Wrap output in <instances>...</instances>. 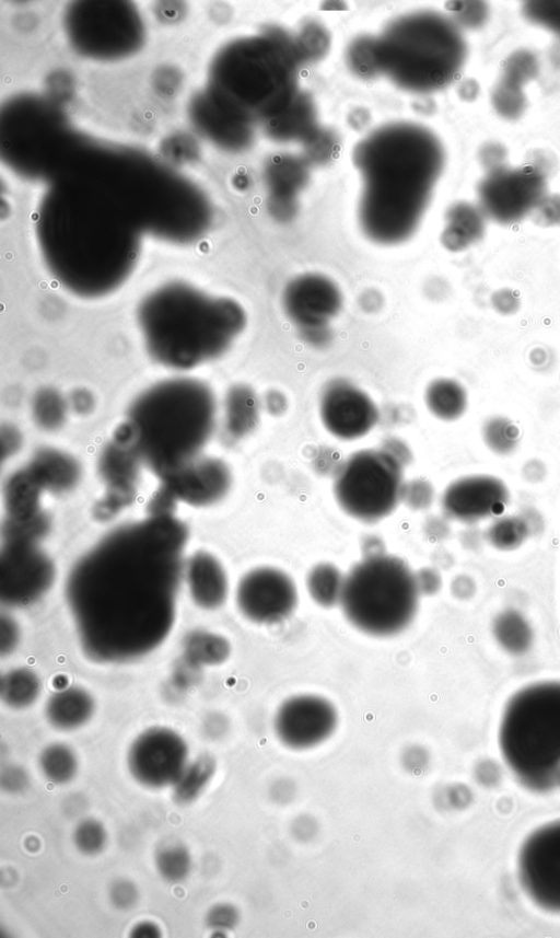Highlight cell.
<instances>
[{
	"instance_id": "21",
	"label": "cell",
	"mask_w": 560,
	"mask_h": 938,
	"mask_svg": "<svg viewBox=\"0 0 560 938\" xmlns=\"http://www.w3.org/2000/svg\"><path fill=\"white\" fill-rule=\"evenodd\" d=\"M25 467L44 491L55 495L70 491L81 477L78 461L54 448L37 450Z\"/></svg>"
},
{
	"instance_id": "36",
	"label": "cell",
	"mask_w": 560,
	"mask_h": 938,
	"mask_svg": "<svg viewBox=\"0 0 560 938\" xmlns=\"http://www.w3.org/2000/svg\"><path fill=\"white\" fill-rule=\"evenodd\" d=\"M537 73V58L533 53L522 49L514 51L506 58L501 81L523 88Z\"/></svg>"
},
{
	"instance_id": "34",
	"label": "cell",
	"mask_w": 560,
	"mask_h": 938,
	"mask_svg": "<svg viewBox=\"0 0 560 938\" xmlns=\"http://www.w3.org/2000/svg\"><path fill=\"white\" fill-rule=\"evenodd\" d=\"M72 841L83 855L94 856L103 852L107 843V831L102 822L93 818L81 820L74 827Z\"/></svg>"
},
{
	"instance_id": "51",
	"label": "cell",
	"mask_w": 560,
	"mask_h": 938,
	"mask_svg": "<svg viewBox=\"0 0 560 938\" xmlns=\"http://www.w3.org/2000/svg\"><path fill=\"white\" fill-rule=\"evenodd\" d=\"M20 630L18 623L10 616H1V653H10L19 644Z\"/></svg>"
},
{
	"instance_id": "39",
	"label": "cell",
	"mask_w": 560,
	"mask_h": 938,
	"mask_svg": "<svg viewBox=\"0 0 560 938\" xmlns=\"http://www.w3.org/2000/svg\"><path fill=\"white\" fill-rule=\"evenodd\" d=\"M238 908L231 903H217L206 913L205 922L208 928L214 933L224 934L234 929L240 923Z\"/></svg>"
},
{
	"instance_id": "45",
	"label": "cell",
	"mask_w": 560,
	"mask_h": 938,
	"mask_svg": "<svg viewBox=\"0 0 560 938\" xmlns=\"http://www.w3.org/2000/svg\"><path fill=\"white\" fill-rule=\"evenodd\" d=\"M268 797L277 806L291 804L298 796V785L288 776H280L271 780L268 786Z\"/></svg>"
},
{
	"instance_id": "40",
	"label": "cell",
	"mask_w": 560,
	"mask_h": 938,
	"mask_svg": "<svg viewBox=\"0 0 560 938\" xmlns=\"http://www.w3.org/2000/svg\"><path fill=\"white\" fill-rule=\"evenodd\" d=\"M490 535L493 544L508 549L517 546L522 542L525 535V528L517 519L505 518L493 525Z\"/></svg>"
},
{
	"instance_id": "11",
	"label": "cell",
	"mask_w": 560,
	"mask_h": 938,
	"mask_svg": "<svg viewBox=\"0 0 560 938\" xmlns=\"http://www.w3.org/2000/svg\"><path fill=\"white\" fill-rule=\"evenodd\" d=\"M188 754L185 739L175 730L151 727L130 744L127 766L138 784L161 789L175 784L189 762Z\"/></svg>"
},
{
	"instance_id": "3",
	"label": "cell",
	"mask_w": 560,
	"mask_h": 938,
	"mask_svg": "<svg viewBox=\"0 0 560 938\" xmlns=\"http://www.w3.org/2000/svg\"><path fill=\"white\" fill-rule=\"evenodd\" d=\"M137 323L153 360L189 370L222 356L245 328L246 313L231 298L170 281L140 301Z\"/></svg>"
},
{
	"instance_id": "44",
	"label": "cell",
	"mask_w": 560,
	"mask_h": 938,
	"mask_svg": "<svg viewBox=\"0 0 560 938\" xmlns=\"http://www.w3.org/2000/svg\"><path fill=\"white\" fill-rule=\"evenodd\" d=\"M400 765L406 773L420 776L429 765V753L420 744H410L400 754Z\"/></svg>"
},
{
	"instance_id": "48",
	"label": "cell",
	"mask_w": 560,
	"mask_h": 938,
	"mask_svg": "<svg viewBox=\"0 0 560 938\" xmlns=\"http://www.w3.org/2000/svg\"><path fill=\"white\" fill-rule=\"evenodd\" d=\"M457 16L462 24L475 27L481 25L488 15V7L480 1L460 2Z\"/></svg>"
},
{
	"instance_id": "19",
	"label": "cell",
	"mask_w": 560,
	"mask_h": 938,
	"mask_svg": "<svg viewBox=\"0 0 560 938\" xmlns=\"http://www.w3.org/2000/svg\"><path fill=\"white\" fill-rule=\"evenodd\" d=\"M506 490L489 476L458 479L444 491L442 505L446 514L460 521H475L502 508Z\"/></svg>"
},
{
	"instance_id": "27",
	"label": "cell",
	"mask_w": 560,
	"mask_h": 938,
	"mask_svg": "<svg viewBox=\"0 0 560 938\" xmlns=\"http://www.w3.org/2000/svg\"><path fill=\"white\" fill-rule=\"evenodd\" d=\"M40 687V680L33 670L14 668L2 675L1 700L10 708L24 709L37 700Z\"/></svg>"
},
{
	"instance_id": "38",
	"label": "cell",
	"mask_w": 560,
	"mask_h": 938,
	"mask_svg": "<svg viewBox=\"0 0 560 938\" xmlns=\"http://www.w3.org/2000/svg\"><path fill=\"white\" fill-rule=\"evenodd\" d=\"M525 18L560 38V1H527L523 5Z\"/></svg>"
},
{
	"instance_id": "4",
	"label": "cell",
	"mask_w": 560,
	"mask_h": 938,
	"mask_svg": "<svg viewBox=\"0 0 560 938\" xmlns=\"http://www.w3.org/2000/svg\"><path fill=\"white\" fill-rule=\"evenodd\" d=\"M211 389L191 378H173L141 392L122 427L143 464L159 478L198 458L215 425Z\"/></svg>"
},
{
	"instance_id": "43",
	"label": "cell",
	"mask_w": 560,
	"mask_h": 938,
	"mask_svg": "<svg viewBox=\"0 0 560 938\" xmlns=\"http://www.w3.org/2000/svg\"><path fill=\"white\" fill-rule=\"evenodd\" d=\"M401 497L412 509H423L430 506L433 499V489L428 482L415 479L404 485Z\"/></svg>"
},
{
	"instance_id": "25",
	"label": "cell",
	"mask_w": 560,
	"mask_h": 938,
	"mask_svg": "<svg viewBox=\"0 0 560 938\" xmlns=\"http://www.w3.org/2000/svg\"><path fill=\"white\" fill-rule=\"evenodd\" d=\"M424 398L429 410L443 420L457 419L467 406L465 389L452 379L432 381L425 390Z\"/></svg>"
},
{
	"instance_id": "22",
	"label": "cell",
	"mask_w": 560,
	"mask_h": 938,
	"mask_svg": "<svg viewBox=\"0 0 560 938\" xmlns=\"http://www.w3.org/2000/svg\"><path fill=\"white\" fill-rule=\"evenodd\" d=\"M93 696L80 686L54 692L46 702L45 716L56 729L70 731L84 726L94 715Z\"/></svg>"
},
{
	"instance_id": "15",
	"label": "cell",
	"mask_w": 560,
	"mask_h": 938,
	"mask_svg": "<svg viewBox=\"0 0 560 938\" xmlns=\"http://www.w3.org/2000/svg\"><path fill=\"white\" fill-rule=\"evenodd\" d=\"M141 464L143 462L135 443L125 428L120 427L98 460L105 494L96 506L97 516L112 517L132 502Z\"/></svg>"
},
{
	"instance_id": "37",
	"label": "cell",
	"mask_w": 560,
	"mask_h": 938,
	"mask_svg": "<svg viewBox=\"0 0 560 938\" xmlns=\"http://www.w3.org/2000/svg\"><path fill=\"white\" fill-rule=\"evenodd\" d=\"M491 99L494 109L509 119L517 118L526 106L523 88L501 80L495 85Z\"/></svg>"
},
{
	"instance_id": "42",
	"label": "cell",
	"mask_w": 560,
	"mask_h": 938,
	"mask_svg": "<svg viewBox=\"0 0 560 938\" xmlns=\"http://www.w3.org/2000/svg\"><path fill=\"white\" fill-rule=\"evenodd\" d=\"M320 823L313 814L303 812L295 815L289 824L291 837L300 844H308L317 838Z\"/></svg>"
},
{
	"instance_id": "16",
	"label": "cell",
	"mask_w": 560,
	"mask_h": 938,
	"mask_svg": "<svg viewBox=\"0 0 560 938\" xmlns=\"http://www.w3.org/2000/svg\"><path fill=\"white\" fill-rule=\"evenodd\" d=\"M319 415L325 428L342 440L366 435L377 422L378 409L360 387L343 379L330 381L322 392Z\"/></svg>"
},
{
	"instance_id": "24",
	"label": "cell",
	"mask_w": 560,
	"mask_h": 938,
	"mask_svg": "<svg viewBox=\"0 0 560 938\" xmlns=\"http://www.w3.org/2000/svg\"><path fill=\"white\" fill-rule=\"evenodd\" d=\"M259 421V399L255 391L244 384L232 386L224 401V427L233 439L249 435Z\"/></svg>"
},
{
	"instance_id": "54",
	"label": "cell",
	"mask_w": 560,
	"mask_h": 938,
	"mask_svg": "<svg viewBox=\"0 0 560 938\" xmlns=\"http://www.w3.org/2000/svg\"><path fill=\"white\" fill-rule=\"evenodd\" d=\"M504 157L505 152L503 148L493 143L486 146L481 152L482 163L486 165L488 171L503 166Z\"/></svg>"
},
{
	"instance_id": "2",
	"label": "cell",
	"mask_w": 560,
	"mask_h": 938,
	"mask_svg": "<svg viewBox=\"0 0 560 938\" xmlns=\"http://www.w3.org/2000/svg\"><path fill=\"white\" fill-rule=\"evenodd\" d=\"M357 157L363 174L359 217L364 233L382 244L408 239L442 170L440 143L423 129L394 126L362 143Z\"/></svg>"
},
{
	"instance_id": "18",
	"label": "cell",
	"mask_w": 560,
	"mask_h": 938,
	"mask_svg": "<svg viewBox=\"0 0 560 938\" xmlns=\"http://www.w3.org/2000/svg\"><path fill=\"white\" fill-rule=\"evenodd\" d=\"M282 302L288 317L298 328L327 325L340 312L343 297L327 276L307 273L285 286Z\"/></svg>"
},
{
	"instance_id": "50",
	"label": "cell",
	"mask_w": 560,
	"mask_h": 938,
	"mask_svg": "<svg viewBox=\"0 0 560 938\" xmlns=\"http://www.w3.org/2000/svg\"><path fill=\"white\" fill-rule=\"evenodd\" d=\"M299 334L304 343L314 348H324L332 339V331L327 325H315L299 328Z\"/></svg>"
},
{
	"instance_id": "55",
	"label": "cell",
	"mask_w": 560,
	"mask_h": 938,
	"mask_svg": "<svg viewBox=\"0 0 560 938\" xmlns=\"http://www.w3.org/2000/svg\"><path fill=\"white\" fill-rule=\"evenodd\" d=\"M129 936L136 938H156L162 936V931L158 924L150 920H142L130 929Z\"/></svg>"
},
{
	"instance_id": "46",
	"label": "cell",
	"mask_w": 560,
	"mask_h": 938,
	"mask_svg": "<svg viewBox=\"0 0 560 938\" xmlns=\"http://www.w3.org/2000/svg\"><path fill=\"white\" fill-rule=\"evenodd\" d=\"M534 220L542 227L560 225V195H547L533 212Z\"/></svg>"
},
{
	"instance_id": "8",
	"label": "cell",
	"mask_w": 560,
	"mask_h": 938,
	"mask_svg": "<svg viewBox=\"0 0 560 938\" xmlns=\"http://www.w3.org/2000/svg\"><path fill=\"white\" fill-rule=\"evenodd\" d=\"M402 464L383 449L362 450L338 468L334 493L351 517L374 522L388 516L402 491Z\"/></svg>"
},
{
	"instance_id": "12",
	"label": "cell",
	"mask_w": 560,
	"mask_h": 938,
	"mask_svg": "<svg viewBox=\"0 0 560 938\" xmlns=\"http://www.w3.org/2000/svg\"><path fill=\"white\" fill-rule=\"evenodd\" d=\"M55 579L52 560L37 542L3 541L1 549V599L25 606L40 599Z\"/></svg>"
},
{
	"instance_id": "49",
	"label": "cell",
	"mask_w": 560,
	"mask_h": 938,
	"mask_svg": "<svg viewBox=\"0 0 560 938\" xmlns=\"http://www.w3.org/2000/svg\"><path fill=\"white\" fill-rule=\"evenodd\" d=\"M491 305L501 315H512L518 311L521 302L512 289L502 288L492 293Z\"/></svg>"
},
{
	"instance_id": "47",
	"label": "cell",
	"mask_w": 560,
	"mask_h": 938,
	"mask_svg": "<svg viewBox=\"0 0 560 938\" xmlns=\"http://www.w3.org/2000/svg\"><path fill=\"white\" fill-rule=\"evenodd\" d=\"M30 785V776L27 772L14 764H9L1 768L0 786L3 791L9 794H20Z\"/></svg>"
},
{
	"instance_id": "20",
	"label": "cell",
	"mask_w": 560,
	"mask_h": 938,
	"mask_svg": "<svg viewBox=\"0 0 560 938\" xmlns=\"http://www.w3.org/2000/svg\"><path fill=\"white\" fill-rule=\"evenodd\" d=\"M184 575L196 605L203 610L223 605L229 593V580L218 558L207 552H196L186 561Z\"/></svg>"
},
{
	"instance_id": "32",
	"label": "cell",
	"mask_w": 560,
	"mask_h": 938,
	"mask_svg": "<svg viewBox=\"0 0 560 938\" xmlns=\"http://www.w3.org/2000/svg\"><path fill=\"white\" fill-rule=\"evenodd\" d=\"M35 422L45 430H55L66 420L67 405L63 397L54 389L38 391L32 403Z\"/></svg>"
},
{
	"instance_id": "35",
	"label": "cell",
	"mask_w": 560,
	"mask_h": 938,
	"mask_svg": "<svg viewBox=\"0 0 560 938\" xmlns=\"http://www.w3.org/2000/svg\"><path fill=\"white\" fill-rule=\"evenodd\" d=\"M482 432L488 447L497 453H509L516 445L517 428L504 417L497 416L488 419L483 425Z\"/></svg>"
},
{
	"instance_id": "52",
	"label": "cell",
	"mask_w": 560,
	"mask_h": 938,
	"mask_svg": "<svg viewBox=\"0 0 560 938\" xmlns=\"http://www.w3.org/2000/svg\"><path fill=\"white\" fill-rule=\"evenodd\" d=\"M419 593L433 594L441 584L439 574L430 568H423L415 574Z\"/></svg>"
},
{
	"instance_id": "56",
	"label": "cell",
	"mask_w": 560,
	"mask_h": 938,
	"mask_svg": "<svg viewBox=\"0 0 560 938\" xmlns=\"http://www.w3.org/2000/svg\"><path fill=\"white\" fill-rule=\"evenodd\" d=\"M265 404L268 412L275 416L283 414L288 405L285 396L281 392L276 390H272L266 394Z\"/></svg>"
},
{
	"instance_id": "30",
	"label": "cell",
	"mask_w": 560,
	"mask_h": 938,
	"mask_svg": "<svg viewBox=\"0 0 560 938\" xmlns=\"http://www.w3.org/2000/svg\"><path fill=\"white\" fill-rule=\"evenodd\" d=\"M345 577L340 570L328 563L314 566L306 579L312 599L319 605L330 607L340 603Z\"/></svg>"
},
{
	"instance_id": "6",
	"label": "cell",
	"mask_w": 560,
	"mask_h": 938,
	"mask_svg": "<svg viewBox=\"0 0 560 938\" xmlns=\"http://www.w3.org/2000/svg\"><path fill=\"white\" fill-rule=\"evenodd\" d=\"M383 68L406 89L431 91L459 72L466 45L458 27L439 14L397 21L381 40Z\"/></svg>"
},
{
	"instance_id": "26",
	"label": "cell",
	"mask_w": 560,
	"mask_h": 938,
	"mask_svg": "<svg viewBox=\"0 0 560 938\" xmlns=\"http://www.w3.org/2000/svg\"><path fill=\"white\" fill-rule=\"evenodd\" d=\"M215 768V760L210 754H200L192 762H188L172 786L174 801L188 804L197 800L213 778Z\"/></svg>"
},
{
	"instance_id": "28",
	"label": "cell",
	"mask_w": 560,
	"mask_h": 938,
	"mask_svg": "<svg viewBox=\"0 0 560 938\" xmlns=\"http://www.w3.org/2000/svg\"><path fill=\"white\" fill-rule=\"evenodd\" d=\"M231 652L226 638L207 630H195L184 641V656L192 665H218L224 662Z\"/></svg>"
},
{
	"instance_id": "53",
	"label": "cell",
	"mask_w": 560,
	"mask_h": 938,
	"mask_svg": "<svg viewBox=\"0 0 560 938\" xmlns=\"http://www.w3.org/2000/svg\"><path fill=\"white\" fill-rule=\"evenodd\" d=\"M229 728L228 719L221 714L209 715L203 722V732L210 739H219Z\"/></svg>"
},
{
	"instance_id": "23",
	"label": "cell",
	"mask_w": 560,
	"mask_h": 938,
	"mask_svg": "<svg viewBox=\"0 0 560 938\" xmlns=\"http://www.w3.org/2000/svg\"><path fill=\"white\" fill-rule=\"evenodd\" d=\"M485 230L486 216L479 206L457 202L447 211L442 242L447 250L459 252L478 242Z\"/></svg>"
},
{
	"instance_id": "13",
	"label": "cell",
	"mask_w": 560,
	"mask_h": 938,
	"mask_svg": "<svg viewBox=\"0 0 560 938\" xmlns=\"http://www.w3.org/2000/svg\"><path fill=\"white\" fill-rule=\"evenodd\" d=\"M338 714L326 698L301 694L284 700L275 716L280 742L293 750H306L326 741L336 730Z\"/></svg>"
},
{
	"instance_id": "58",
	"label": "cell",
	"mask_w": 560,
	"mask_h": 938,
	"mask_svg": "<svg viewBox=\"0 0 560 938\" xmlns=\"http://www.w3.org/2000/svg\"><path fill=\"white\" fill-rule=\"evenodd\" d=\"M363 551L365 553V557L384 554L383 544L381 540L375 536H370L364 541Z\"/></svg>"
},
{
	"instance_id": "33",
	"label": "cell",
	"mask_w": 560,
	"mask_h": 938,
	"mask_svg": "<svg viewBox=\"0 0 560 938\" xmlns=\"http://www.w3.org/2000/svg\"><path fill=\"white\" fill-rule=\"evenodd\" d=\"M494 625L497 638L505 649L517 653L527 648L530 630L521 615L514 612L503 613Z\"/></svg>"
},
{
	"instance_id": "9",
	"label": "cell",
	"mask_w": 560,
	"mask_h": 938,
	"mask_svg": "<svg viewBox=\"0 0 560 938\" xmlns=\"http://www.w3.org/2000/svg\"><path fill=\"white\" fill-rule=\"evenodd\" d=\"M477 195L486 218L500 224H513L533 213L546 196V178L530 165H503L487 172Z\"/></svg>"
},
{
	"instance_id": "31",
	"label": "cell",
	"mask_w": 560,
	"mask_h": 938,
	"mask_svg": "<svg viewBox=\"0 0 560 938\" xmlns=\"http://www.w3.org/2000/svg\"><path fill=\"white\" fill-rule=\"evenodd\" d=\"M154 865L163 880L170 883H178L189 876L192 868V858L184 844L166 843L156 848Z\"/></svg>"
},
{
	"instance_id": "7",
	"label": "cell",
	"mask_w": 560,
	"mask_h": 938,
	"mask_svg": "<svg viewBox=\"0 0 560 938\" xmlns=\"http://www.w3.org/2000/svg\"><path fill=\"white\" fill-rule=\"evenodd\" d=\"M419 590L415 574L400 558L364 557L345 577L340 604L348 621L373 636H390L413 619Z\"/></svg>"
},
{
	"instance_id": "14",
	"label": "cell",
	"mask_w": 560,
	"mask_h": 938,
	"mask_svg": "<svg viewBox=\"0 0 560 938\" xmlns=\"http://www.w3.org/2000/svg\"><path fill=\"white\" fill-rule=\"evenodd\" d=\"M298 602L293 580L282 570L259 567L242 577L236 588V604L252 622L267 624L288 617Z\"/></svg>"
},
{
	"instance_id": "5",
	"label": "cell",
	"mask_w": 560,
	"mask_h": 938,
	"mask_svg": "<svg viewBox=\"0 0 560 938\" xmlns=\"http://www.w3.org/2000/svg\"><path fill=\"white\" fill-rule=\"evenodd\" d=\"M499 749L509 768L533 788L560 771V680H540L517 690L499 723Z\"/></svg>"
},
{
	"instance_id": "41",
	"label": "cell",
	"mask_w": 560,
	"mask_h": 938,
	"mask_svg": "<svg viewBox=\"0 0 560 938\" xmlns=\"http://www.w3.org/2000/svg\"><path fill=\"white\" fill-rule=\"evenodd\" d=\"M108 900L116 910L128 911L138 903L139 890L131 880L120 878L110 883Z\"/></svg>"
},
{
	"instance_id": "1",
	"label": "cell",
	"mask_w": 560,
	"mask_h": 938,
	"mask_svg": "<svg viewBox=\"0 0 560 938\" xmlns=\"http://www.w3.org/2000/svg\"><path fill=\"white\" fill-rule=\"evenodd\" d=\"M188 532L173 513L116 528L71 568L66 597L84 653L124 662L171 633Z\"/></svg>"
},
{
	"instance_id": "10",
	"label": "cell",
	"mask_w": 560,
	"mask_h": 938,
	"mask_svg": "<svg viewBox=\"0 0 560 938\" xmlns=\"http://www.w3.org/2000/svg\"><path fill=\"white\" fill-rule=\"evenodd\" d=\"M518 880L538 907L560 913V820L533 831L517 857Z\"/></svg>"
},
{
	"instance_id": "57",
	"label": "cell",
	"mask_w": 560,
	"mask_h": 938,
	"mask_svg": "<svg viewBox=\"0 0 560 938\" xmlns=\"http://www.w3.org/2000/svg\"><path fill=\"white\" fill-rule=\"evenodd\" d=\"M382 449L392 454L402 465L410 460V452L407 445L399 440H387Z\"/></svg>"
},
{
	"instance_id": "29",
	"label": "cell",
	"mask_w": 560,
	"mask_h": 938,
	"mask_svg": "<svg viewBox=\"0 0 560 938\" xmlns=\"http://www.w3.org/2000/svg\"><path fill=\"white\" fill-rule=\"evenodd\" d=\"M38 766L47 780L56 785H65L75 777L79 762L77 754L69 745L55 742L42 750Z\"/></svg>"
},
{
	"instance_id": "17",
	"label": "cell",
	"mask_w": 560,
	"mask_h": 938,
	"mask_svg": "<svg viewBox=\"0 0 560 938\" xmlns=\"http://www.w3.org/2000/svg\"><path fill=\"white\" fill-rule=\"evenodd\" d=\"M161 488L176 502L203 507L220 501L230 490L229 466L214 458L198 456L160 478Z\"/></svg>"
}]
</instances>
